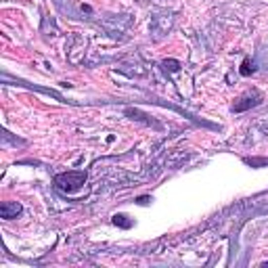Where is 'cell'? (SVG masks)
<instances>
[{"label":"cell","mask_w":268,"mask_h":268,"mask_svg":"<svg viewBox=\"0 0 268 268\" xmlns=\"http://www.w3.org/2000/svg\"><path fill=\"white\" fill-rule=\"evenodd\" d=\"M84 182H86V172H82V170H69V172L55 176V184L65 193H74L82 189Z\"/></svg>","instance_id":"6da1fadb"},{"label":"cell","mask_w":268,"mask_h":268,"mask_svg":"<svg viewBox=\"0 0 268 268\" xmlns=\"http://www.w3.org/2000/svg\"><path fill=\"white\" fill-rule=\"evenodd\" d=\"M19 214H21V203H17V201H4L2 205H0V216H2L4 220L17 218Z\"/></svg>","instance_id":"7a4b0ae2"},{"label":"cell","mask_w":268,"mask_h":268,"mask_svg":"<svg viewBox=\"0 0 268 268\" xmlns=\"http://www.w3.org/2000/svg\"><path fill=\"white\" fill-rule=\"evenodd\" d=\"M262 101V96L260 94H245V96H241V99H239V103H235L233 105V111H245V109H249V107H254V105H258V103H260Z\"/></svg>","instance_id":"3957f363"},{"label":"cell","mask_w":268,"mask_h":268,"mask_svg":"<svg viewBox=\"0 0 268 268\" xmlns=\"http://www.w3.org/2000/svg\"><path fill=\"white\" fill-rule=\"evenodd\" d=\"M162 67L166 71H170V74H174V71L180 69V63H178L176 59H166V61H162Z\"/></svg>","instance_id":"277c9868"},{"label":"cell","mask_w":268,"mask_h":268,"mask_svg":"<svg viewBox=\"0 0 268 268\" xmlns=\"http://www.w3.org/2000/svg\"><path fill=\"white\" fill-rule=\"evenodd\" d=\"M126 218H128V216H124V214H118V216H113V222H115V224H120V226H124V228H130L132 222L126 220Z\"/></svg>","instance_id":"5b68a950"},{"label":"cell","mask_w":268,"mask_h":268,"mask_svg":"<svg viewBox=\"0 0 268 268\" xmlns=\"http://www.w3.org/2000/svg\"><path fill=\"white\" fill-rule=\"evenodd\" d=\"M254 71V65L249 59H243V65H241V76H249Z\"/></svg>","instance_id":"8992f818"},{"label":"cell","mask_w":268,"mask_h":268,"mask_svg":"<svg viewBox=\"0 0 268 268\" xmlns=\"http://www.w3.org/2000/svg\"><path fill=\"white\" fill-rule=\"evenodd\" d=\"M260 266H262V268H268V262H262Z\"/></svg>","instance_id":"52a82bcc"}]
</instances>
